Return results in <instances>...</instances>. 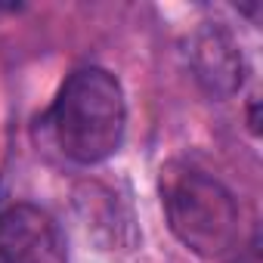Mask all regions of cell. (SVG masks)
Instances as JSON below:
<instances>
[{
    "instance_id": "cell-3",
    "label": "cell",
    "mask_w": 263,
    "mask_h": 263,
    "mask_svg": "<svg viewBox=\"0 0 263 263\" xmlns=\"http://www.w3.org/2000/svg\"><path fill=\"white\" fill-rule=\"evenodd\" d=\"M0 263H68L65 238L53 214L31 201L0 211Z\"/></svg>"
},
{
    "instance_id": "cell-2",
    "label": "cell",
    "mask_w": 263,
    "mask_h": 263,
    "mask_svg": "<svg viewBox=\"0 0 263 263\" xmlns=\"http://www.w3.org/2000/svg\"><path fill=\"white\" fill-rule=\"evenodd\" d=\"M161 208L174 238L201 260H223L238 251L241 214L235 195L208 171L171 161L158 177Z\"/></svg>"
},
{
    "instance_id": "cell-4",
    "label": "cell",
    "mask_w": 263,
    "mask_h": 263,
    "mask_svg": "<svg viewBox=\"0 0 263 263\" xmlns=\"http://www.w3.org/2000/svg\"><path fill=\"white\" fill-rule=\"evenodd\" d=\"M189 68L211 99H229L241 90L248 62L235 34L223 22H201L189 37Z\"/></svg>"
},
{
    "instance_id": "cell-1",
    "label": "cell",
    "mask_w": 263,
    "mask_h": 263,
    "mask_svg": "<svg viewBox=\"0 0 263 263\" xmlns=\"http://www.w3.org/2000/svg\"><path fill=\"white\" fill-rule=\"evenodd\" d=\"M44 124L62 158L81 167L108 161L127 134V99L121 81L99 65L74 68L62 81Z\"/></svg>"
}]
</instances>
